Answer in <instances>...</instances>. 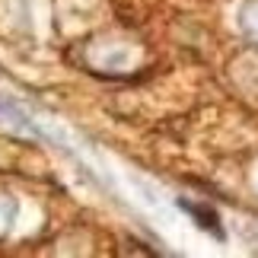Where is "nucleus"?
Wrapping results in <instances>:
<instances>
[{"label":"nucleus","instance_id":"obj_1","mask_svg":"<svg viewBox=\"0 0 258 258\" xmlns=\"http://www.w3.org/2000/svg\"><path fill=\"white\" fill-rule=\"evenodd\" d=\"M182 207L191 217H198V223H201L207 233H214V236H220V239H223V230H220V223H217V214L214 211H207V207H201V204H191V201H182Z\"/></svg>","mask_w":258,"mask_h":258},{"label":"nucleus","instance_id":"obj_2","mask_svg":"<svg viewBox=\"0 0 258 258\" xmlns=\"http://www.w3.org/2000/svg\"><path fill=\"white\" fill-rule=\"evenodd\" d=\"M0 112H4V99H0Z\"/></svg>","mask_w":258,"mask_h":258}]
</instances>
